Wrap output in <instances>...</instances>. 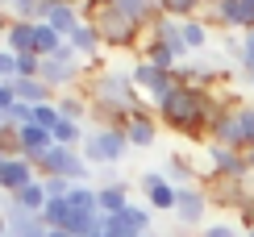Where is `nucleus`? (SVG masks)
Masks as SVG:
<instances>
[{
  "label": "nucleus",
  "instance_id": "1",
  "mask_svg": "<svg viewBox=\"0 0 254 237\" xmlns=\"http://www.w3.org/2000/svg\"><path fill=\"white\" fill-rule=\"evenodd\" d=\"M225 109L229 104H221L213 92L192 88V83H179L167 100L154 104V117H158L163 129H175V133H184V137H204Z\"/></svg>",
  "mask_w": 254,
  "mask_h": 237
},
{
  "label": "nucleus",
  "instance_id": "2",
  "mask_svg": "<svg viewBox=\"0 0 254 237\" xmlns=\"http://www.w3.org/2000/svg\"><path fill=\"white\" fill-rule=\"evenodd\" d=\"M83 92H88L92 104H104V109H125V113H133L137 104L146 100V96L133 88L129 67H100V71H92L88 83H83Z\"/></svg>",
  "mask_w": 254,
  "mask_h": 237
},
{
  "label": "nucleus",
  "instance_id": "3",
  "mask_svg": "<svg viewBox=\"0 0 254 237\" xmlns=\"http://www.w3.org/2000/svg\"><path fill=\"white\" fill-rule=\"evenodd\" d=\"M83 21H92V25H96L104 50H137V46H142V38H146V29H137L133 21L121 13V8H113V0L83 8Z\"/></svg>",
  "mask_w": 254,
  "mask_h": 237
},
{
  "label": "nucleus",
  "instance_id": "4",
  "mask_svg": "<svg viewBox=\"0 0 254 237\" xmlns=\"http://www.w3.org/2000/svg\"><path fill=\"white\" fill-rule=\"evenodd\" d=\"M88 75H92V67H88V62H83L75 50L67 46V42H63V46H59L50 59H42L38 79L46 83L55 96H63V92H75V88H79V79H88Z\"/></svg>",
  "mask_w": 254,
  "mask_h": 237
},
{
  "label": "nucleus",
  "instance_id": "5",
  "mask_svg": "<svg viewBox=\"0 0 254 237\" xmlns=\"http://www.w3.org/2000/svg\"><path fill=\"white\" fill-rule=\"evenodd\" d=\"M125 154H129V142H125V129H88L79 146V158L92 171L100 167H121Z\"/></svg>",
  "mask_w": 254,
  "mask_h": 237
},
{
  "label": "nucleus",
  "instance_id": "6",
  "mask_svg": "<svg viewBox=\"0 0 254 237\" xmlns=\"http://www.w3.org/2000/svg\"><path fill=\"white\" fill-rule=\"evenodd\" d=\"M208 212H213V200H208V191L200 187H179V200H175V225H179V233H200L208 225Z\"/></svg>",
  "mask_w": 254,
  "mask_h": 237
},
{
  "label": "nucleus",
  "instance_id": "7",
  "mask_svg": "<svg viewBox=\"0 0 254 237\" xmlns=\"http://www.w3.org/2000/svg\"><path fill=\"white\" fill-rule=\"evenodd\" d=\"M129 79H133V88L142 92L150 104L167 100V96L179 88V75H175V71H158V67H150V62H142V59L129 67Z\"/></svg>",
  "mask_w": 254,
  "mask_h": 237
},
{
  "label": "nucleus",
  "instance_id": "8",
  "mask_svg": "<svg viewBox=\"0 0 254 237\" xmlns=\"http://www.w3.org/2000/svg\"><path fill=\"white\" fill-rule=\"evenodd\" d=\"M34 21L50 25L63 42H67V34L83 21V4H67V0H38V17H34Z\"/></svg>",
  "mask_w": 254,
  "mask_h": 237
},
{
  "label": "nucleus",
  "instance_id": "9",
  "mask_svg": "<svg viewBox=\"0 0 254 237\" xmlns=\"http://www.w3.org/2000/svg\"><path fill=\"white\" fill-rule=\"evenodd\" d=\"M208 179H250V167H246V154L242 150H229V146H213L208 142Z\"/></svg>",
  "mask_w": 254,
  "mask_h": 237
},
{
  "label": "nucleus",
  "instance_id": "10",
  "mask_svg": "<svg viewBox=\"0 0 254 237\" xmlns=\"http://www.w3.org/2000/svg\"><path fill=\"white\" fill-rule=\"evenodd\" d=\"M158 117H154V109L150 104H137V109L129 113V125H125V142H129V150H150L154 142H158Z\"/></svg>",
  "mask_w": 254,
  "mask_h": 237
},
{
  "label": "nucleus",
  "instance_id": "11",
  "mask_svg": "<svg viewBox=\"0 0 254 237\" xmlns=\"http://www.w3.org/2000/svg\"><path fill=\"white\" fill-rule=\"evenodd\" d=\"M137 187H142L146 204H150V212H175V200H179V187L163 179V171H142L137 175Z\"/></svg>",
  "mask_w": 254,
  "mask_h": 237
},
{
  "label": "nucleus",
  "instance_id": "12",
  "mask_svg": "<svg viewBox=\"0 0 254 237\" xmlns=\"http://www.w3.org/2000/svg\"><path fill=\"white\" fill-rule=\"evenodd\" d=\"M67 46L75 50V55L88 62L92 71L104 67V46H100V34H96V25H92V21H79V25L71 29V34H67Z\"/></svg>",
  "mask_w": 254,
  "mask_h": 237
},
{
  "label": "nucleus",
  "instance_id": "13",
  "mask_svg": "<svg viewBox=\"0 0 254 237\" xmlns=\"http://www.w3.org/2000/svg\"><path fill=\"white\" fill-rule=\"evenodd\" d=\"M38 179V167L29 163V158H4L0 163V196H17L21 187H29V183Z\"/></svg>",
  "mask_w": 254,
  "mask_h": 237
},
{
  "label": "nucleus",
  "instance_id": "14",
  "mask_svg": "<svg viewBox=\"0 0 254 237\" xmlns=\"http://www.w3.org/2000/svg\"><path fill=\"white\" fill-rule=\"evenodd\" d=\"M129 204H133L129 183H109V187H96V212H104V217H121Z\"/></svg>",
  "mask_w": 254,
  "mask_h": 237
},
{
  "label": "nucleus",
  "instance_id": "15",
  "mask_svg": "<svg viewBox=\"0 0 254 237\" xmlns=\"http://www.w3.org/2000/svg\"><path fill=\"white\" fill-rule=\"evenodd\" d=\"M137 59H142V62H150V67H158V71H175L179 62H184L171 46H163V42H158V38H150V34H146V38H142V46H137Z\"/></svg>",
  "mask_w": 254,
  "mask_h": 237
},
{
  "label": "nucleus",
  "instance_id": "16",
  "mask_svg": "<svg viewBox=\"0 0 254 237\" xmlns=\"http://www.w3.org/2000/svg\"><path fill=\"white\" fill-rule=\"evenodd\" d=\"M163 179L171 183V187H196L200 175H196V167H192V158L188 154H167V163H163Z\"/></svg>",
  "mask_w": 254,
  "mask_h": 237
},
{
  "label": "nucleus",
  "instance_id": "17",
  "mask_svg": "<svg viewBox=\"0 0 254 237\" xmlns=\"http://www.w3.org/2000/svg\"><path fill=\"white\" fill-rule=\"evenodd\" d=\"M246 183L242 179H213V187H208V200H213V208H234L238 212V204L246 200Z\"/></svg>",
  "mask_w": 254,
  "mask_h": 237
},
{
  "label": "nucleus",
  "instance_id": "18",
  "mask_svg": "<svg viewBox=\"0 0 254 237\" xmlns=\"http://www.w3.org/2000/svg\"><path fill=\"white\" fill-rule=\"evenodd\" d=\"M34 25L38 21H8L0 42H4V50H13V55H34Z\"/></svg>",
  "mask_w": 254,
  "mask_h": 237
},
{
  "label": "nucleus",
  "instance_id": "19",
  "mask_svg": "<svg viewBox=\"0 0 254 237\" xmlns=\"http://www.w3.org/2000/svg\"><path fill=\"white\" fill-rule=\"evenodd\" d=\"M113 8H121L125 17L133 21L137 29H150L158 17H163V8H158V0H113Z\"/></svg>",
  "mask_w": 254,
  "mask_h": 237
},
{
  "label": "nucleus",
  "instance_id": "20",
  "mask_svg": "<svg viewBox=\"0 0 254 237\" xmlns=\"http://www.w3.org/2000/svg\"><path fill=\"white\" fill-rule=\"evenodd\" d=\"M146 34H150V38H158L163 46H171L179 59H192V55H188V46H184V25H179L175 17H158L154 25L146 29Z\"/></svg>",
  "mask_w": 254,
  "mask_h": 237
},
{
  "label": "nucleus",
  "instance_id": "21",
  "mask_svg": "<svg viewBox=\"0 0 254 237\" xmlns=\"http://www.w3.org/2000/svg\"><path fill=\"white\" fill-rule=\"evenodd\" d=\"M55 109L59 117H67V121H79V125H88V113H92V100H88V92H63L55 96Z\"/></svg>",
  "mask_w": 254,
  "mask_h": 237
},
{
  "label": "nucleus",
  "instance_id": "22",
  "mask_svg": "<svg viewBox=\"0 0 254 237\" xmlns=\"http://www.w3.org/2000/svg\"><path fill=\"white\" fill-rule=\"evenodd\" d=\"M13 88V100H21V104H29V109H38V104H46V100H55V92L46 88L42 79H13L8 83Z\"/></svg>",
  "mask_w": 254,
  "mask_h": 237
},
{
  "label": "nucleus",
  "instance_id": "23",
  "mask_svg": "<svg viewBox=\"0 0 254 237\" xmlns=\"http://www.w3.org/2000/svg\"><path fill=\"white\" fill-rule=\"evenodd\" d=\"M179 25H184V46H188V55H204V50L213 46V29H208L200 17L179 21Z\"/></svg>",
  "mask_w": 254,
  "mask_h": 237
},
{
  "label": "nucleus",
  "instance_id": "24",
  "mask_svg": "<svg viewBox=\"0 0 254 237\" xmlns=\"http://www.w3.org/2000/svg\"><path fill=\"white\" fill-rule=\"evenodd\" d=\"M234 133H238V150L246 154L254 146V104H234Z\"/></svg>",
  "mask_w": 254,
  "mask_h": 237
},
{
  "label": "nucleus",
  "instance_id": "25",
  "mask_svg": "<svg viewBox=\"0 0 254 237\" xmlns=\"http://www.w3.org/2000/svg\"><path fill=\"white\" fill-rule=\"evenodd\" d=\"M83 133H88V129H83L79 121H67V117H59V125L50 129L55 146H71V150H79V146H83Z\"/></svg>",
  "mask_w": 254,
  "mask_h": 237
},
{
  "label": "nucleus",
  "instance_id": "26",
  "mask_svg": "<svg viewBox=\"0 0 254 237\" xmlns=\"http://www.w3.org/2000/svg\"><path fill=\"white\" fill-rule=\"evenodd\" d=\"M71 217H75V212H71L67 196L63 200H46V208H42V225H46V229H67Z\"/></svg>",
  "mask_w": 254,
  "mask_h": 237
},
{
  "label": "nucleus",
  "instance_id": "27",
  "mask_svg": "<svg viewBox=\"0 0 254 237\" xmlns=\"http://www.w3.org/2000/svg\"><path fill=\"white\" fill-rule=\"evenodd\" d=\"M8 200H17L21 208L29 212V217H42V208H46V191H42V179H34L29 187H21L17 196H8Z\"/></svg>",
  "mask_w": 254,
  "mask_h": 237
},
{
  "label": "nucleus",
  "instance_id": "28",
  "mask_svg": "<svg viewBox=\"0 0 254 237\" xmlns=\"http://www.w3.org/2000/svg\"><path fill=\"white\" fill-rule=\"evenodd\" d=\"M67 204L71 212H96V183H71Z\"/></svg>",
  "mask_w": 254,
  "mask_h": 237
},
{
  "label": "nucleus",
  "instance_id": "29",
  "mask_svg": "<svg viewBox=\"0 0 254 237\" xmlns=\"http://www.w3.org/2000/svg\"><path fill=\"white\" fill-rule=\"evenodd\" d=\"M158 8H163V17H175V21H192V17H200L204 0H158Z\"/></svg>",
  "mask_w": 254,
  "mask_h": 237
},
{
  "label": "nucleus",
  "instance_id": "30",
  "mask_svg": "<svg viewBox=\"0 0 254 237\" xmlns=\"http://www.w3.org/2000/svg\"><path fill=\"white\" fill-rule=\"evenodd\" d=\"M121 217H125V225H129V229H133L137 237L154 229V212H150V204H129V208L121 212Z\"/></svg>",
  "mask_w": 254,
  "mask_h": 237
},
{
  "label": "nucleus",
  "instance_id": "31",
  "mask_svg": "<svg viewBox=\"0 0 254 237\" xmlns=\"http://www.w3.org/2000/svg\"><path fill=\"white\" fill-rule=\"evenodd\" d=\"M59 46H63V38H59L50 25H42V21H38V25H34V55H38V59H50Z\"/></svg>",
  "mask_w": 254,
  "mask_h": 237
},
{
  "label": "nucleus",
  "instance_id": "32",
  "mask_svg": "<svg viewBox=\"0 0 254 237\" xmlns=\"http://www.w3.org/2000/svg\"><path fill=\"white\" fill-rule=\"evenodd\" d=\"M0 121L13 125V129H25V125H34V109H29V104H21V100H13V109L0 113Z\"/></svg>",
  "mask_w": 254,
  "mask_h": 237
},
{
  "label": "nucleus",
  "instance_id": "33",
  "mask_svg": "<svg viewBox=\"0 0 254 237\" xmlns=\"http://www.w3.org/2000/svg\"><path fill=\"white\" fill-rule=\"evenodd\" d=\"M8 21H34L38 17V0H4Z\"/></svg>",
  "mask_w": 254,
  "mask_h": 237
},
{
  "label": "nucleus",
  "instance_id": "34",
  "mask_svg": "<svg viewBox=\"0 0 254 237\" xmlns=\"http://www.w3.org/2000/svg\"><path fill=\"white\" fill-rule=\"evenodd\" d=\"M42 179V191H46V200H63L71 191V183L67 179H59V175H38Z\"/></svg>",
  "mask_w": 254,
  "mask_h": 237
},
{
  "label": "nucleus",
  "instance_id": "35",
  "mask_svg": "<svg viewBox=\"0 0 254 237\" xmlns=\"http://www.w3.org/2000/svg\"><path fill=\"white\" fill-rule=\"evenodd\" d=\"M234 217H238V229H242V233H250V229H254V191H246V200L238 204Z\"/></svg>",
  "mask_w": 254,
  "mask_h": 237
},
{
  "label": "nucleus",
  "instance_id": "36",
  "mask_svg": "<svg viewBox=\"0 0 254 237\" xmlns=\"http://www.w3.org/2000/svg\"><path fill=\"white\" fill-rule=\"evenodd\" d=\"M196 237H242V229H238V225H229V221H208Z\"/></svg>",
  "mask_w": 254,
  "mask_h": 237
},
{
  "label": "nucleus",
  "instance_id": "37",
  "mask_svg": "<svg viewBox=\"0 0 254 237\" xmlns=\"http://www.w3.org/2000/svg\"><path fill=\"white\" fill-rule=\"evenodd\" d=\"M42 59L38 55H17V79H38Z\"/></svg>",
  "mask_w": 254,
  "mask_h": 237
},
{
  "label": "nucleus",
  "instance_id": "38",
  "mask_svg": "<svg viewBox=\"0 0 254 237\" xmlns=\"http://www.w3.org/2000/svg\"><path fill=\"white\" fill-rule=\"evenodd\" d=\"M34 125H42V129H55V125H59L55 100H46V104H38V109H34Z\"/></svg>",
  "mask_w": 254,
  "mask_h": 237
},
{
  "label": "nucleus",
  "instance_id": "39",
  "mask_svg": "<svg viewBox=\"0 0 254 237\" xmlns=\"http://www.w3.org/2000/svg\"><path fill=\"white\" fill-rule=\"evenodd\" d=\"M238 71H242V75L254 71V29H250V34H242V59H238Z\"/></svg>",
  "mask_w": 254,
  "mask_h": 237
},
{
  "label": "nucleus",
  "instance_id": "40",
  "mask_svg": "<svg viewBox=\"0 0 254 237\" xmlns=\"http://www.w3.org/2000/svg\"><path fill=\"white\" fill-rule=\"evenodd\" d=\"M13 79H17V55L0 46V83H13Z\"/></svg>",
  "mask_w": 254,
  "mask_h": 237
},
{
  "label": "nucleus",
  "instance_id": "41",
  "mask_svg": "<svg viewBox=\"0 0 254 237\" xmlns=\"http://www.w3.org/2000/svg\"><path fill=\"white\" fill-rule=\"evenodd\" d=\"M100 237H137V233L125 225V217H109V221H104V233H100Z\"/></svg>",
  "mask_w": 254,
  "mask_h": 237
},
{
  "label": "nucleus",
  "instance_id": "42",
  "mask_svg": "<svg viewBox=\"0 0 254 237\" xmlns=\"http://www.w3.org/2000/svg\"><path fill=\"white\" fill-rule=\"evenodd\" d=\"M8 109H13V88L0 83V113H8Z\"/></svg>",
  "mask_w": 254,
  "mask_h": 237
},
{
  "label": "nucleus",
  "instance_id": "43",
  "mask_svg": "<svg viewBox=\"0 0 254 237\" xmlns=\"http://www.w3.org/2000/svg\"><path fill=\"white\" fill-rule=\"evenodd\" d=\"M4 25H8V13H4V0H0V34H4Z\"/></svg>",
  "mask_w": 254,
  "mask_h": 237
},
{
  "label": "nucleus",
  "instance_id": "44",
  "mask_svg": "<svg viewBox=\"0 0 254 237\" xmlns=\"http://www.w3.org/2000/svg\"><path fill=\"white\" fill-rule=\"evenodd\" d=\"M246 167H250V175H254V146L246 150Z\"/></svg>",
  "mask_w": 254,
  "mask_h": 237
},
{
  "label": "nucleus",
  "instance_id": "45",
  "mask_svg": "<svg viewBox=\"0 0 254 237\" xmlns=\"http://www.w3.org/2000/svg\"><path fill=\"white\" fill-rule=\"evenodd\" d=\"M46 237H71V233H63V229H46Z\"/></svg>",
  "mask_w": 254,
  "mask_h": 237
},
{
  "label": "nucleus",
  "instance_id": "46",
  "mask_svg": "<svg viewBox=\"0 0 254 237\" xmlns=\"http://www.w3.org/2000/svg\"><path fill=\"white\" fill-rule=\"evenodd\" d=\"M0 237H8V221L4 217H0Z\"/></svg>",
  "mask_w": 254,
  "mask_h": 237
},
{
  "label": "nucleus",
  "instance_id": "47",
  "mask_svg": "<svg viewBox=\"0 0 254 237\" xmlns=\"http://www.w3.org/2000/svg\"><path fill=\"white\" fill-rule=\"evenodd\" d=\"M246 83H250V92H254V71H246Z\"/></svg>",
  "mask_w": 254,
  "mask_h": 237
},
{
  "label": "nucleus",
  "instance_id": "48",
  "mask_svg": "<svg viewBox=\"0 0 254 237\" xmlns=\"http://www.w3.org/2000/svg\"><path fill=\"white\" fill-rule=\"evenodd\" d=\"M142 237H163V233H154V229H150V233H142Z\"/></svg>",
  "mask_w": 254,
  "mask_h": 237
},
{
  "label": "nucleus",
  "instance_id": "49",
  "mask_svg": "<svg viewBox=\"0 0 254 237\" xmlns=\"http://www.w3.org/2000/svg\"><path fill=\"white\" fill-rule=\"evenodd\" d=\"M167 237H184V233H167Z\"/></svg>",
  "mask_w": 254,
  "mask_h": 237
},
{
  "label": "nucleus",
  "instance_id": "50",
  "mask_svg": "<svg viewBox=\"0 0 254 237\" xmlns=\"http://www.w3.org/2000/svg\"><path fill=\"white\" fill-rule=\"evenodd\" d=\"M242 237H254V229H250V233H242Z\"/></svg>",
  "mask_w": 254,
  "mask_h": 237
},
{
  "label": "nucleus",
  "instance_id": "51",
  "mask_svg": "<svg viewBox=\"0 0 254 237\" xmlns=\"http://www.w3.org/2000/svg\"><path fill=\"white\" fill-rule=\"evenodd\" d=\"M4 158H8V154H0V163H4Z\"/></svg>",
  "mask_w": 254,
  "mask_h": 237
},
{
  "label": "nucleus",
  "instance_id": "52",
  "mask_svg": "<svg viewBox=\"0 0 254 237\" xmlns=\"http://www.w3.org/2000/svg\"><path fill=\"white\" fill-rule=\"evenodd\" d=\"M0 204H4V196H0Z\"/></svg>",
  "mask_w": 254,
  "mask_h": 237
}]
</instances>
